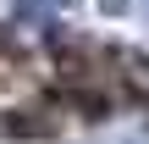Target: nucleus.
Segmentation results:
<instances>
[{
	"label": "nucleus",
	"instance_id": "obj_1",
	"mask_svg": "<svg viewBox=\"0 0 149 144\" xmlns=\"http://www.w3.org/2000/svg\"><path fill=\"white\" fill-rule=\"evenodd\" d=\"M55 128H61V111L50 105V100H33V105H11L6 117H0V133L17 144H44L55 139Z\"/></svg>",
	"mask_w": 149,
	"mask_h": 144
},
{
	"label": "nucleus",
	"instance_id": "obj_2",
	"mask_svg": "<svg viewBox=\"0 0 149 144\" xmlns=\"http://www.w3.org/2000/svg\"><path fill=\"white\" fill-rule=\"evenodd\" d=\"M133 0H100V11H127Z\"/></svg>",
	"mask_w": 149,
	"mask_h": 144
}]
</instances>
